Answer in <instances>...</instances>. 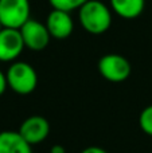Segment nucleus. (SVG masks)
<instances>
[{
	"label": "nucleus",
	"mask_w": 152,
	"mask_h": 153,
	"mask_svg": "<svg viewBox=\"0 0 152 153\" xmlns=\"http://www.w3.org/2000/svg\"><path fill=\"white\" fill-rule=\"evenodd\" d=\"M78 22L89 34H105L112 26V10L101 0H89L78 10Z\"/></svg>",
	"instance_id": "1"
},
{
	"label": "nucleus",
	"mask_w": 152,
	"mask_h": 153,
	"mask_svg": "<svg viewBox=\"0 0 152 153\" xmlns=\"http://www.w3.org/2000/svg\"><path fill=\"white\" fill-rule=\"evenodd\" d=\"M20 136L31 146L43 143L50 134V124L43 116H30L19 126Z\"/></svg>",
	"instance_id": "7"
},
{
	"label": "nucleus",
	"mask_w": 152,
	"mask_h": 153,
	"mask_svg": "<svg viewBox=\"0 0 152 153\" xmlns=\"http://www.w3.org/2000/svg\"><path fill=\"white\" fill-rule=\"evenodd\" d=\"M3 30V24H1V22H0V31Z\"/></svg>",
	"instance_id": "16"
},
{
	"label": "nucleus",
	"mask_w": 152,
	"mask_h": 153,
	"mask_svg": "<svg viewBox=\"0 0 152 153\" xmlns=\"http://www.w3.org/2000/svg\"><path fill=\"white\" fill-rule=\"evenodd\" d=\"M0 153H32V146L18 130L0 132Z\"/></svg>",
	"instance_id": "9"
},
{
	"label": "nucleus",
	"mask_w": 152,
	"mask_h": 153,
	"mask_svg": "<svg viewBox=\"0 0 152 153\" xmlns=\"http://www.w3.org/2000/svg\"><path fill=\"white\" fill-rule=\"evenodd\" d=\"M26 48L20 30L3 27L0 31V62H15Z\"/></svg>",
	"instance_id": "6"
},
{
	"label": "nucleus",
	"mask_w": 152,
	"mask_h": 153,
	"mask_svg": "<svg viewBox=\"0 0 152 153\" xmlns=\"http://www.w3.org/2000/svg\"><path fill=\"white\" fill-rule=\"evenodd\" d=\"M8 89V82H7V75L5 73H3L0 70V95H3L5 93V90Z\"/></svg>",
	"instance_id": "13"
},
{
	"label": "nucleus",
	"mask_w": 152,
	"mask_h": 153,
	"mask_svg": "<svg viewBox=\"0 0 152 153\" xmlns=\"http://www.w3.org/2000/svg\"><path fill=\"white\" fill-rule=\"evenodd\" d=\"M30 0H0V22L3 27L20 30L30 20Z\"/></svg>",
	"instance_id": "4"
},
{
	"label": "nucleus",
	"mask_w": 152,
	"mask_h": 153,
	"mask_svg": "<svg viewBox=\"0 0 152 153\" xmlns=\"http://www.w3.org/2000/svg\"><path fill=\"white\" fill-rule=\"evenodd\" d=\"M20 34L26 48L32 51H42L48 46L51 35L46 24L37 19H30L22 26Z\"/></svg>",
	"instance_id": "5"
},
{
	"label": "nucleus",
	"mask_w": 152,
	"mask_h": 153,
	"mask_svg": "<svg viewBox=\"0 0 152 153\" xmlns=\"http://www.w3.org/2000/svg\"><path fill=\"white\" fill-rule=\"evenodd\" d=\"M97 67L102 78L113 83L127 81L132 71L131 62L120 54H105L100 58Z\"/></svg>",
	"instance_id": "3"
},
{
	"label": "nucleus",
	"mask_w": 152,
	"mask_h": 153,
	"mask_svg": "<svg viewBox=\"0 0 152 153\" xmlns=\"http://www.w3.org/2000/svg\"><path fill=\"white\" fill-rule=\"evenodd\" d=\"M8 87L16 94L28 95L38 86V74L30 63L23 61H15L10 65L7 73Z\"/></svg>",
	"instance_id": "2"
},
{
	"label": "nucleus",
	"mask_w": 152,
	"mask_h": 153,
	"mask_svg": "<svg viewBox=\"0 0 152 153\" xmlns=\"http://www.w3.org/2000/svg\"><path fill=\"white\" fill-rule=\"evenodd\" d=\"M45 24L51 38L59 40L69 38L74 30V20L72 18V13L61 10H51Z\"/></svg>",
	"instance_id": "8"
},
{
	"label": "nucleus",
	"mask_w": 152,
	"mask_h": 153,
	"mask_svg": "<svg viewBox=\"0 0 152 153\" xmlns=\"http://www.w3.org/2000/svg\"><path fill=\"white\" fill-rule=\"evenodd\" d=\"M110 10L123 19H136L143 13L145 0H109Z\"/></svg>",
	"instance_id": "10"
},
{
	"label": "nucleus",
	"mask_w": 152,
	"mask_h": 153,
	"mask_svg": "<svg viewBox=\"0 0 152 153\" xmlns=\"http://www.w3.org/2000/svg\"><path fill=\"white\" fill-rule=\"evenodd\" d=\"M86 1H89V0H48L53 10L66 11L70 13L75 10H80Z\"/></svg>",
	"instance_id": "11"
},
{
	"label": "nucleus",
	"mask_w": 152,
	"mask_h": 153,
	"mask_svg": "<svg viewBox=\"0 0 152 153\" xmlns=\"http://www.w3.org/2000/svg\"><path fill=\"white\" fill-rule=\"evenodd\" d=\"M139 125L145 134L152 137V105L147 106L142 110L139 117Z\"/></svg>",
	"instance_id": "12"
},
{
	"label": "nucleus",
	"mask_w": 152,
	"mask_h": 153,
	"mask_svg": "<svg viewBox=\"0 0 152 153\" xmlns=\"http://www.w3.org/2000/svg\"><path fill=\"white\" fill-rule=\"evenodd\" d=\"M81 153H108L105 149L100 148V146H88L85 148Z\"/></svg>",
	"instance_id": "14"
},
{
	"label": "nucleus",
	"mask_w": 152,
	"mask_h": 153,
	"mask_svg": "<svg viewBox=\"0 0 152 153\" xmlns=\"http://www.w3.org/2000/svg\"><path fill=\"white\" fill-rule=\"evenodd\" d=\"M50 153H66V149H65V146L59 145V144H57V145H53L50 149Z\"/></svg>",
	"instance_id": "15"
}]
</instances>
